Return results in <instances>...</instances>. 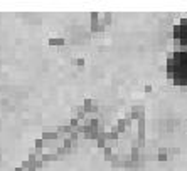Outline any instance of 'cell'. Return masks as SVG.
I'll use <instances>...</instances> for the list:
<instances>
[{
  "mask_svg": "<svg viewBox=\"0 0 187 171\" xmlns=\"http://www.w3.org/2000/svg\"><path fill=\"white\" fill-rule=\"evenodd\" d=\"M167 77L187 87V15L174 27V51L167 57Z\"/></svg>",
  "mask_w": 187,
  "mask_h": 171,
  "instance_id": "obj_1",
  "label": "cell"
},
{
  "mask_svg": "<svg viewBox=\"0 0 187 171\" xmlns=\"http://www.w3.org/2000/svg\"><path fill=\"white\" fill-rule=\"evenodd\" d=\"M83 107H84V111H86V114H96L98 112V106L95 104V101L93 99H84V102H83Z\"/></svg>",
  "mask_w": 187,
  "mask_h": 171,
  "instance_id": "obj_2",
  "label": "cell"
},
{
  "mask_svg": "<svg viewBox=\"0 0 187 171\" xmlns=\"http://www.w3.org/2000/svg\"><path fill=\"white\" fill-rule=\"evenodd\" d=\"M42 139H44V141H57V139H59V134L52 133V131H44L42 133ZM59 141H61V139H59Z\"/></svg>",
  "mask_w": 187,
  "mask_h": 171,
  "instance_id": "obj_3",
  "label": "cell"
},
{
  "mask_svg": "<svg viewBox=\"0 0 187 171\" xmlns=\"http://www.w3.org/2000/svg\"><path fill=\"white\" fill-rule=\"evenodd\" d=\"M57 159H59V156L56 154V151L44 153V154H42V161H44V163H47V161H57Z\"/></svg>",
  "mask_w": 187,
  "mask_h": 171,
  "instance_id": "obj_4",
  "label": "cell"
},
{
  "mask_svg": "<svg viewBox=\"0 0 187 171\" xmlns=\"http://www.w3.org/2000/svg\"><path fill=\"white\" fill-rule=\"evenodd\" d=\"M47 44H49V46H59V47H62V46H64V39H54V37H51V39H49L47 40Z\"/></svg>",
  "mask_w": 187,
  "mask_h": 171,
  "instance_id": "obj_5",
  "label": "cell"
},
{
  "mask_svg": "<svg viewBox=\"0 0 187 171\" xmlns=\"http://www.w3.org/2000/svg\"><path fill=\"white\" fill-rule=\"evenodd\" d=\"M105 161H113V158H115V154H113V149H111V148H105Z\"/></svg>",
  "mask_w": 187,
  "mask_h": 171,
  "instance_id": "obj_6",
  "label": "cell"
},
{
  "mask_svg": "<svg viewBox=\"0 0 187 171\" xmlns=\"http://www.w3.org/2000/svg\"><path fill=\"white\" fill-rule=\"evenodd\" d=\"M100 19H103V20H100L103 25H110L111 24V13H103V15H100Z\"/></svg>",
  "mask_w": 187,
  "mask_h": 171,
  "instance_id": "obj_7",
  "label": "cell"
},
{
  "mask_svg": "<svg viewBox=\"0 0 187 171\" xmlns=\"http://www.w3.org/2000/svg\"><path fill=\"white\" fill-rule=\"evenodd\" d=\"M34 148H35L37 151H44V139H42V138L35 139V141H34Z\"/></svg>",
  "mask_w": 187,
  "mask_h": 171,
  "instance_id": "obj_8",
  "label": "cell"
},
{
  "mask_svg": "<svg viewBox=\"0 0 187 171\" xmlns=\"http://www.w3.org/2000/svg\"><path fill=\"white\" fill-rule=\"evenodd\" d=\"M69 153H71V151H68L66 148H62V146H61V148H57V149H56V154L59 156V159H61V158H64L66 154H69Z\"/></svg>",
  "mask_w": 187,
  "mask_h": 171,
  "instance_id": "obj_9",
  "label": "cell"
},
{
  "mask_svg": "<svg viewBox=\"0 0 187 171\" xmlns=\"http://www.w3.org/2000/svg\"><path fill=\"white\" fill-rule=\"evenodd\" d=\"M69 126H71L73 129H78L79 126H81V121H79L78 118H74V116H73V118H71V121H69Z\"/></svg>",
  "mask_w": 187,
  "mask_h": 171,
  "instance_id": "obj_10",
  "label": "cell"
},
{
  "mask_svg": "<svg viewBox=\"0 0 187 171\" xmlns=\"http://www.w3.org/2000/svg\"><path fill=\"white\" fill-rule=\"evenodd\" d=\"M96 146L100 148V149H105V148H106V139L103 136H100V138L96 139Z\"/></svg>",
  "mask_w": 187,
  "mask_h": 171,
  "instance_id": "obj_11",
  "label": "cell"
},
{
  "mask_svg": "<svg viewBox=\"0 0 187 171\" xmlns=\"http://www.w3.org/2000/svg\"><path fill=\"white\" fill-rule=\"evenodd\" d=\"M76 66H79V67H81V66H84V59H83V57H79V59H76Z\"/></svg>",
  "mask_w": 187,
  "mask_h": 171,
  "instance_id": "obj_12",
  "label": "cell"
},
{
  "mask_svg": "<svg viewBox=\"0 0 187 171\" xmlns=\"http://www.w3.org/2000/svg\"><path fill=\"white\" fill-rule=\"evenodd\" d=\"M137 153H138L137 149H133V151H132V158H133V159H137Z\"/></svg>",
  "mask_w": 187,
  "mask_h": 171,
  "instance_id": "obj_13",
  "label": "cell"
},
{
  "mask_svg": "<svg viewBox=\"0 0 187 171\" xmlns=\"http://www.w3.org/2000/svg\"><path fill=\"white\" fill-rule=\"evenodd\" d=\"M14 171H24V169H22V168H20V166H17V168H15Z\"/></svg>",
  "mask_w": 187,
  "mask_h": 171,
  "instance_id": "obj_14",
  "label": "cell"
}]
</instances>
